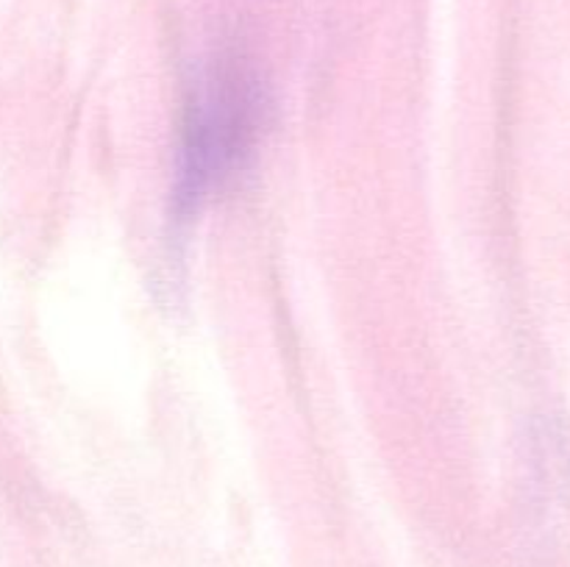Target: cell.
Listing matches in <instances>:
<instances>
[{
    "label": "cell",
    "instance_id": "6da1fadb",
    "mask_svg": "<svg viewBox=\"0 0 570 567\" xmlns=\"http://www.w3.org/2000/svg\"><path fill=\"white\" fill-rule=\"evenodd\" d=\"M265 87L237 56L204 70L187 103L176 165V211L193 215L245 167L265 126Z\"/></svg>",
    "mask_w": 570,
    "mask_h": 567
}]
</instances>
